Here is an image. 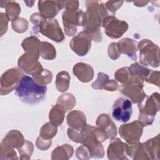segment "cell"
Wrapping results in <instances>:
<instances>
[{"instance_id":"obj_1","label":"cell","mask_w":160,"mask_h":160,"mask_svg":"<svg viewBox=\"0 0 160 160\" xmlns=\"http://www.w3.org/2000/svg\"><path fill=\"white\" fill-rule=\"evenodd\" d=\"M87 4V11L82 16V26L84 31L89 33L92 39L97 41V39L94 36L96 34L98 36L101 37L99 28L101 22L108 16V12L105 9L104 4L99 1H86Z\"/></svg>"},{"instance_id":"obj_2","label":"cell","mask_w":160,"mask_h":160,"mask_svg":"<svg viewBox=\"0 0 160 160\" xmlns=\"http://www.w3.org/2000/svg\"><path fill=\"white\" fill-rule=\"evenodd\" d=\"M47 87L38 84L32 78L24 75L16 89V94L24 102L34 104L46 97Z\"/></svg>"},{"instance_id":"obj_3","label":"cell","mask_w":160,"mask_h":160,"mask_svg":"<svg viewBox=\"0 0 160 160\" xmlns=\"http://www.w3.org/2000/svg\"><path fill=\"white\" fill-rule=\"evenodd\" d=\"M159 98L158 93H154L150 97H147L139 103V120L144 126L151 125L156 116V112L159 109Z\"/></svg>"},{"instance_id":"obj_4","label":"cell","mask_w":160,"mask_h":160,"mask_svg":"<svg viewBox=\"0 0 160 160\" xmlns=\"http://www.w3.org/2000/svg\"><path fill=\"white\" fill-rule=\"evenodd\" d=\"M140 62L145 66H159V47L148 39L142 40L138 44Z\"/></svg>"},{"instance_id":"obj_5","label":"cell","mask_w":160,"mask_h":160,"mask_svg":"<svg viewBox=\"0 0 160 160\" xmlns=\"http://www.w3.org/2000/svg\"><path fill=\"white\" fill-rule=\"evenodd\" d=\"M144 125L140 121H136L119 127L121 136L131 145L136 144L141 138Z\"/></svg>"},{"instance_id":"obj_6","label":"cell","mask_w":160,"mask_h":160,"mask_svg":"<svg viewBox=\"0 0 160 160\" xmlns=\"http://www.w3.org/2000/svg\"><path fill=\"white\" fill-rule=\"evenodd\" d=\"M23 76L21 70L17 68H12L6 71L1 79V94L2 95L7 94L16 89Z\"/></svg>"},{"instance_id":"obj_7","label":"cell","mask_w":160,"mask_h":160,"mask_svg":"<svg viewBox=\"0 0 160 160\" xmlns=\"http://www.w3.org/2000/svg\"><path fill=\"white\" fill-rule=\"evenodd\" d=\"M102 26L107 36L112 38H119L128 28V24L125 21H120L113 16L106 17Z\"/></svg>"},{"instance_id":"obj_8","label":"cell","mask_w":160,"mask_h":160,"mask_svg":"<svg viewBox=\"0 0 160 160\" xmlns=\"http://www.w3.org/2000/svg\"><path fill=\"white\" fill-rule=\"evenodd\" d=\"M39 24V32L44 36L56 42H61L64 39V34L56 19L48 20L44 18Z\"/></svg>"},{"instance_id":"obj_9","label":"cell","mask_w":160,"mask_h":160,"mask_svg":"<svg viewBox=\"0 0 160 160\" xmlns=\"http://www.w3.org/2000/svg\"><path fill=\"white\" fill-rule=\"evenodd\" d=\"M132 114V103L130 100L124 98L118 99L112 106V116L117 121L126 122Z\"/></svg>"},{"instance_id":"obj_10","label":"cell","mask_w":160,"mask_h":160,"mask_svg":"<svg viewBox=\"0 0 160 160\" xmlns=\"http://www.w3.org/2000/svg\"><path fill=\"white\" fill-rule=\"evenodd\" d=\"M83 12L81 9L66 11L62 13V22L68 36H73L77 31L76 26L82 25Z\"/></svg>"},{"instance_id":"obj_11","label":"cell","mask_w":160,"mask_h":160,"mask_svg":"<svg viewBox=\"0 0 160 160\" xmlns=\"http://www.w3.org/2000/svg\"><path fill=\"white\" fill-rule=\"evenodd\" d=\"M91 39L92 38L89 33L84 31H82L72 39L70 47L79 56H84L91 48Z\"/></svg>"},{"instance_id":"obj_12","label":"cell","mask_w":160,"mask_h":160,"mask_svg":"<svg viewBox=\"0 0 160 160\" xmlns=\"http://www.w3.org/2000/svg\"><path fill=\"white\" fill-rule=\"evenodd\" d=\"M143 83L131 82L122 84L119 88V91L129 97L134 103H140L146 96L144 92Z\"/></svg>"},{"instance_id":"obj_13","label":"cell","mask_w":160,"mask_h":160,"mask_svg":"<svg viewBox=\"0 0 160 160\" xmlns=\"http://www.w3.org/2000/svg\"><path fill=\"white\" fill-rule=\"evenodd\" d=\"M39 55L31 53H26L19 58L18 66L26 73L32 75L39 72L42 69L41 64L38 62Z\"/></svg>"},{"instance_id":"obj_14","label":"cell","mask_w":160,"mask_h":160,"mask_svg":"<svg viewBox=\"0 0 160 160\" xmlns=\"http://www.w3.org/2000/svg\"><path fill=\"white\" fill-rule=\"evenodd\" d=\"M39 13L44 18H52L56 16L60 9L62 8L61 1H39L38 2Z\"/></svg>"},{"instance_id":"obj_15","label":"cell","mask_w":160,"mask_h":160,"mask_svg":"<svg viewBox=\"0 0 160 160\" xmlns=\"http://www.w3.org/2000/svg\"><path fill=\"white\" fill-rule=\"evenodd\" d=\"M96 124L108 135V138L112 139L116 136V127L107 114H101L96 121Z\"/></svg>"},{"instance_id":"obj_16","label":"cell","mask_w":160,"mask_h":160,"mask_svg":"<svg viewBox=\"0 0 160 160\" xmlns=\"http://www.w3.org/2000/svg\"><path fill=\"white\" fill-rule=\"evenodd\" d=\"M137 42L129 38H124L117 43L119 51L127 54L132 59H136Z\"/></svg>"},{"instance_id":"obj_17","label":"cell","mask_w":160,"mask_h":160,"mask_svg":"<svg viewBox=\"0 0 160 160\" xmlns=\"http://www.w3.org/2000/svg\"><path fill=\"white\" fill-rule=\"evenodd\" d=\"M127 144L123 143L119 139H114L109 144L108 149V156L109 159H122L121 156L124 155L126 151Z\"/></svg>"},{"instance_id":"obj_18","label":"cell","mask_w":160,"mask_h":160,"mask_svg":"<svg viewBox=\"0 0 160 160\" xmlns=\"http://www.w3.org/2000/svg\"><path fill=\"white\" fill-rule=\"evenodd\" d=\"M73 72L79 81L84 82L91 81L93 78V69L89 64L87 65L85 71H82L81 63L76 64L73 68Z\"/></svg>"},{"instance_id":"obj_19","label":"cell","mask_w":160,"mask_h":160,"mask_svg":"<svg viewBox=\"0 0 160 160\" xmlns=\"http://www.w3.org/2000/svg\"><path fill=\"white\" fill-rule=\"evenodd\" d=\"M65 112V109L60 104H57L52 107L49 112V119L55 125L59 126L64 120Z\"/></svg>"},{"instance_id":"obj_20","label":"cell","mask_w":160,"mask_h":160,"mask_svg":"<svg viewBox=\"0 0 160 160\" xmlns=\"http://www.w3.org/2000/svg\"><path fill=\"white\" fill-rule=\"evenodd\" d=\"M41 43L37 38L31 36L24 39L22 43V47L26 51H29V52L31 51L32 53L39 55Z\"/></svg>"},{"instance_id":"obj_21","label":"cell","mask_w":160,"mask_h":160,"mask_svg":"<svg viewBox=\"0 0 160 160\" xmlns=\"http://www.w3.org/2000/svg\"><path fill=\"white\" fill-rule=\"evenodd\" d=\"M34 80L39 84L45 86L51 82L52 76L51 72L49 71L48 69H42L39 72L32 74Z\"/></svg>"},{"instance_id":"obj_22","label":"cell","mask_w":160,"mask_h":160,"mask_svg":"<svg viewBox=\"0 0 160 160\" xmlns=\"http://www.w3.org/2000/svg\"><path fill=\"white\" fill-rule=\"evenodd\" d=\"M39 54L46 59H53L56 57V49L53 46L47 42H41Z\"/></svg>"},{"instance_id":"obj_23","label":"cell","mask_w":160,"mask_h":160,"mask_svg":"<svg viewBox=\"0 0 160 160\" xmlns=\"http://www.w3.org/2000/svg\"><path fill=\"white\" fill-rule=\"evenodd\" d=\"M70 77L67 72H59L56 77V87L59 91H66L69 88Z\"/></svg>"},{"instance_id":"obj_24","label":"cell","mask_w":160,"mask_h":160,"mask_svg":"<svg viewBox=\"0 0 160 160\" xmlns=\"http://www.w3.org/2000/svg\"><path fill=\"white\" fill-rule=\"evenodd\" d=\"M6 16L9 20L14 21L16 19L19 12H21V8L19 4L13 1H8L6 5Z\"/></svg>"},{"instance_id":"obj_25","label":"cell","mask_w":160,"mask_h":160,"mask_svg":"<svg viewBox=\"0 0 160 160\" xmlns=\"http://www.w3.org/2000/svg\"><path fill=\"white\" fill-rule=\"evenodd\" d=\"M53 124H53L52 122H48L42 127L40 134L42 138L46 139H50L55 136L57 132V128H55L49 131Z\"/></svg>"},{"instance_id":"obj_26","label":"cell","mask_w":160,"mask_h":160,"mask_svg":"<svg viewBox=\"0 0 160 160\" xmlns=\"http://www.w3.org/2000/svg\"><path fill=\"white\" fill-rule=\"evenodd\" d=\"M28 22L23 18H19L12 21V27L14 31L18 32H23L26 31L28 27Z\"/></svg>"},{"instance_id":"obj_27","label":"cell","mask_w":160,"mask_h":160,"mask_svg":"<svg viewBox=\"0 0 160 160\" xmlns=\"http://www.w3.org/2000/svg\"><path fill=\"white\" fill-rule=\"evenodd\" d=\"M108 81V76L102 72L98 73L97 80L92 84L94 89H103Z\"/></svg>"},{"instance_id":"obj_28","label":"cell","mask_w":160,"mask_h":160,"mask_svg":"<svg viewBox=\"0 0 160 160\" xmlns=\"http://www.w3.org/2000/svg\"><path fill=\"white\" fill-rule=\"evenodd\" d=\"M123 1H108L106 4V8L111 12H115L117 9L121 6Z\"/></svg>"},{"instance_id":"obj_29","label":"cell","mask_w":160,"mask_h":160,"mask_svg":"<svg viewBox=\"0 0 160 160\" xmlns=\"http://www.w3.org/2000/svg\"><path fill=\"white\" fill-rule=\"evenodd\" d=\"M118 84L116 81L113 80H111L109 81H108L104 88V89H106L108 91H116L118 88Z\"/></svg>"}]
</instances>
